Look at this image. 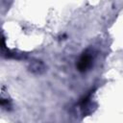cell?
Returning <instances> with one entry per match:
<instances>
[{
  "mask_svg": "<svg viewBox=\"0 0 123 123\" xmlns=\"http://www.w3.org/2000/svg\"><path fill=\"white\" fill-rule=\"evenodd\" d=\"M92 63V57L88 53H84L82 57L79 59L77 63V68L80 72H86Z\"/></svg>",
  "mask_w": 123,
  "mask_h": 123,
  "instance_id": "1",
  "label": "cell"
},
{
  "mask_svg": "<svg viewBox=\"0 0 123 123\" xmlns=\"http://www.w3.org/2000/svg\"><path fill=\"white\" fill-rule=\"evenodd\" d=\"M30 70L34 73H40L43 71V68H44V65L43 63L40 62V61H35L33 62H31L30 66H29Z\"/></svg>",
  "mask_w": 123,
  "mask_h": 123,
  "instance_id": "2",
  "label": "cell"
}]
</instances>
